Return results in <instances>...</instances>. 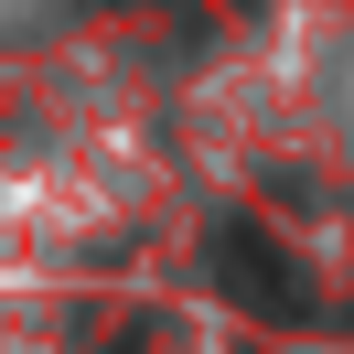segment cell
<instances>
[{"label": "cell", "mask_w": 354, "mask_h": 354, "mask_svg": "<svg viewBox=\"0 0 354 354\" xmlns=\"http://www.w3.org/2000/svg\"><path fill=\"white\" fill-rule=\"evenodd\" d=\"M215 279H225V301H247L258 322H322V301L301 290V258H290L268 225H247V215L215 225Z\"/></svg>", "instance_id": "6da1fadb"}]
</instances>
